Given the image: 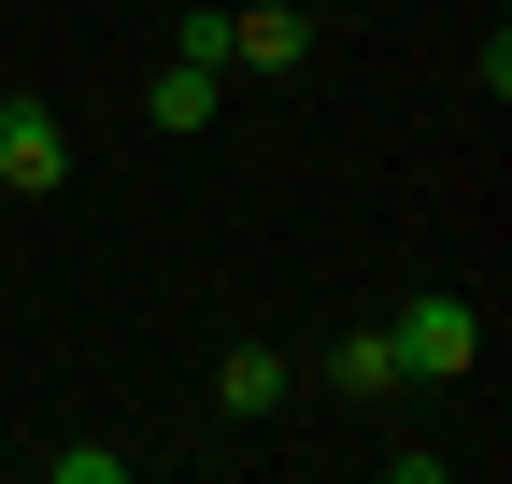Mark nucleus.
I'll use <instances>...</instances> for the list:
<instances>
[{
  "label": "nucleus",
  "instance_id": "nucleus-1",
  "mask_svg": "<svg viewBox=\"0 0 512 484\" xmlns=\"http://www.w3.org/2000/svg\"><path fill=\"white\" fill-rule=\"evenodd\" d=\"M384 328H399V371H413V385H441V371H470V356H484V299L427 285L413 314H384Z\"/></svg>",
  "mask_w": 512,
  "mask_h": 484
},
{
  "label": "nucleus",
  "instance_id": "nucleus-2",
  "mask_svg": "<svg viewBox=\"0 0 512 484\" xmlns=\"http://www.w3.org/2000/svg\"><path fill=\"white\" fill-rule=\"evenodd\" d=\"M72 186V129L43 100H0V200H57Z\"/></svg>",
  "mask_w": 512,
  "mask_h": 484
},
{
  "label": "nucleus",
  "instance_id": "nucleus-3",
  "mask_svg": "<svg viewBox=\"0 0 512 484\" xmlns=\"http://www.w3.org/2000/svg\"><path fill=\"white\" fill-rule=\"evenodd\" d=\"M313 57V15L299 0H256V15H228V72H299Z\"/></svg>",
  "mask_w": 512,
  "mask_h": 484
},
{
  "label": "nucleus",
  "instance_id": "nucleus-4",
  "mask_svg": "<svg viewBox=\"0 0 512 484\" xmlns=\"http://www.w3.org/2000/svg\"><path fill=\"white\" fill-rule=\"evenodd\" d=\"M143 114H157V129H214V114H228V72H214V57H171V72L143 86Z\"/></svg>",
  "mask_w": 512,
  "mask_h": 484
},
{
  "label": "nucleus",
  "instance_id": "nucleus-5",
  "mask_svg": "<svg viewBox=\"0 0 512 484\" xmlns=\"http://www.w3.org/2000/svg\"><path fill=\"white\" fill-rule=\"evenodd\" d=\"M328 385H342V399H384V385H413V371H399V328H356V342H328Z\"/></svg>",
  "mask_w": 512,
  "mask_h": 484
},
{
  "label": "nucleus",
  "instance_id": "nucleus-6",
  "mask_svg": "<svg viewBox=\"0 0 512 484\" xmlns=\"http://www.w3.org/2000/svg\"><path fill=\"white\" fill-rule=\"evenodd\" d=\"M214 399H228V413H271V399H285V356H271V342H242L228 371H214Z\"/></svg>",
  "mask_w": 512,
  "mask_h": 484
},
{
  "label": "nucleus",
  "instance_id": "nucleus-7",
  "mask_svg": "<svg viewBox=\"0 0 512 484\" xmlns=\"http://www.w3.org/2000/svg\"><path fill=\"white\" fill-rule=\"evenodd\" d=\"M43 470H57V484H128V442H57Z\"/></svg>",
  "mask_w": 512,
  "mask_h": 484
}]
</instances>
